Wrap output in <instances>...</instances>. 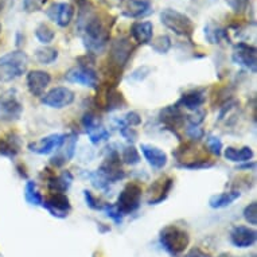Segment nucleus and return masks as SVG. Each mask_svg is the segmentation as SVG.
<instances>
[{"mask_svg":"<svg viewBox=\"0 0 257 257\" xmlns=\"http://www.w3.org/2000/svg\"><path fill=\"white\" fill-rule=\"evenodd\" d=\"M76 98V94L72 89L66 86H57L45 93L41 98L43 105L53 108V109H63L66 106L72 105Z\"/></svg>","mask_w":257,"mask_h":257,"instance_id":"10","label":"nucleus"},{"mask_svg":"<svg viewBox=\"0 0 257 257\" xmlns=\"http://www.w3.org/2000/svg\"><path fill=\"white\" fill-rule=\"evenodd\" d=\"M219 257H234V256H230V254H221Z\"/></svg>","mask_w":257,"mask_h":257,"instance_id":"49","label":"nucleus"},{"mask_svg":"<svg viewBox=\"0 0 257 257\" xmlns=\"http://www.w3.org/2000/svg\"><path fill=\"white\" fill-rule=\"evenodd\" d=\"M256 230L244 225L234 226L230 232V241L237 248H249L256 242Z\"/></svg>","mask_w":257,"mask_h":257,"instance_id":"23","label":"nucleus"},{"mask_svg":"<svg viewBox=\"0 0 257 257\" xmlns=\"http://www.w3.org/2000/svg\"><path fill=\"white\" fill-rule=\"evenodd\" d=\"M250 0H226L229 7L234 11V13H244L246 7H248Z\"/></svg>","mask_w":257,"mask_h":257,"instance_id":"43","label":"nucleus"},{"mask_svg":"<svg viewBox=\"0 0 257 257\" xmlns=\"http://www.w3.org/2000/svg\"><path fill=\"white\" fill-rule=\"evenodd\" d=\"M203 135H205V132L199 126H189V130H187V136L191 139V142H199Z\"/></svg>","mask_w":257,"mask_h":257,"instance_id":"45","label":"nucleus"},{"mask_svg":"<svg viewBox=\"0 0 257 257\" xmlns=\"http://www.w3.org/2000/svg\"><path fill=\"white\" fill-rule=\"evenodd\" d=\"M120 159H121L122 163H125V165L136 166L139 165L142 158H140L139 151H138L134 146H126V147H124V150H122L121 158H120Z\"/></svg>","mask_w":257,"mask_h":257,"instance_id":"36","label":"nucleus"},{"mask_svg":"<svg viewBox=\"0 0 257 257\" xmlns=\"http://www.w3.org/2000/svg\"><path fill=\"white\" fill-rule=\"evenodd\" d=\"M42 206L57 218H66L72 211L69 197L65 193H51L47 198L43 199Z\"/></svg>","mask_w":257,"mask_h":257,"instance_id":"13","label":"nucleus"},{"mask_svg":"<svg viewBox=\"0 0 257 257\" xmlns=\"http://www.w3.org/2000/svg\"><path fill=\"white\" fill-rule=\"evenodd\" d=\"M21 138L15 132H9L7 135L0 138V155L14 159L21 152Z\"/></svg>","mask_w":257,"mask_h":257,"instance_id":"25","label":"nucleus"},{"mask_svg":"<svg viewBox=\"0 0 257 257\" xmlns=\"http://www.w3.org/2000/svg\"><path fill=\"white\" fill-rule=\"evenodd\" d=\"M77 140H78L77 139V134H68L65 140H63V143L61 144V147L57 150V154L50 159L51 166L59 169V167L66 165L68 162H70L73 156H74V152H76Z\"/></svg>","mask_w":257,"mask_h":257,"instance_id":"15","label":"nucleus"},{"mask_svg":"<svg viewBox=\"0 0 257 257\" xmlns=\"http://www.w3.org/2000/svg\"><path fill=\"white\" fill-rule=\"evenodd\" d=\"M240 197V190H232V191H225L221 194H214L209 199V206L213 209H223V207L230 206Z\"/></svg>","mask_w":257,"mask_h":257,"instance_id":"27","label":"nucleus"},{"mask_svg":"<svg viewBox=\"0 0 257 257\" xmlns=\"http://www.w3.org/2000/svg\"><path fill=\"white\" fill-rule=\"evenodd\" d=\"M76 2H77V0H76Z\"/></svg>","mask_w":257,"mask_h":257,"instance_id":"52","label":"nucleus"},{"mask_svg":"<svg viewBox=\"0 0 257 257\" xmlns=\"http://www.w3.org/2000/svg\"><path fill=\"white\" fill-rule=\"evenodd\" d=\"M131 37L138 45L151 43L154 35V25L148 21H136L131 26Z\"/></svg>","mask_w":257,"mask_h":257,"instance_id":"24","label":"nucleus"},{"mask_svg":"<svg viewBox=\"0 0 257 257\" xmlns=\"http://www.w3.org/2000/svg\"><path fill=\"white\" fill-rule=\"evenodd\" d=\"M122 121L130 126H138L142 124V117H140V114L138 112H128L122 117Z\"/></svg>","mask_w":257,"mask_h":257,"instance_id":"44","label":"nucleus"},{"mask_svg":"<svg viewBox=\"0 0 257 257\" xmlns=\"http://www.w3.org/2000/svg\"><path fill=\"white\" fill-rule=\"evenodd\" d=\"M25 199L31 206H42L43 197L39 193L37 183L34 181H29L25 186Z\"/></svg>","mask_w":257,"mask_h":257,"instance_id":"30","label":"nucleus"},{"mask_svg":"<svg viewBox=\"0 0 257 257\" xmlns=\"http://www.w3.org/2000/svg\"><path fill=\"white\" fill-rule=\"evenodd\" d=\"M151 42L152 50L158 53V54H167L170 49H171V46H173L169 35H159V37H156Z\"/></svg>","mask_w":257,"mask_h":257,"instance_id":"35","label":"nucleus"},{"mask_svg":"<svg viewBox=\"0 0 257 257\" xmlns=\"http://www.w3.org/2000/svg\"><path fill=\"white\" fill-rule=\"evenodd\" d=\"M47 186L51 193H66L73 183V174L70 171H62L59 175L50 174L46 178Z\"/></svg>","mask_w":257,"mask_h":257,"instance_id":"26","label":"nucleus"},{"mask_svg":"<svg viewBox=\"0 0 257 257\" xmlns=\"http://www.w3.org/2000/svg\"><path fill=\"white\" fill-rule=\"evenodd\" d=\"M173 156L177 159L178 166L182 169L199 170L209 169L214 165V162L209 158L207 151H203L195 142H187L182 144L173 152Z\"/></svg>","mask_w":257,"mask_h":257,"instance_id":"2","label":"nucleus"},{"mask_svg":"<svg viewBox=\"0 0 257 257\" xmlns=\"http://www.w3.org/2000/svg\"><path fill=\"white\" fill-rule=\"evenodd\" d=\"M186 257H210V254H207V253L203 252L202 249L194 248L187 253V256Z\"/></svg>","mask_w":257,"mask_h":257,"instance_id":"47","label":"nucleus"},{"mask_svg":"<svg viewBox=\"0 0 257 257\" xmlns=\"http://www.w3.org/2000/svg\"><path fill=\"white\" fill-rule=\"evenodd\" d=\"M23 113V104L15 89H9L0 94V121L13 122L19 120Z\"/></svg>","mask_w":257,"mask_h":257,"instance_id":"7","label":"nucleus"},{"mask_svg":"<svg viewBox=\"0 0 257 257\" xmlns=\"http://www.w3.org/2000/svg\"><path fill=\"white\" fill-rule=\"evenodd\" d=\"M160 22L166 29L171 30L178 37H183L189 41L193 38L195 30L194 23L186 14L173 9H166L160 13Z\"/></svg>","mask_w":257,"mask_h":257,"instance_id":"5","label":"nucleus"},{"mask_svg":"<svg viewBox=\"0 0 257 257\" xmlns=\"http://www.w3.org/2000/svg\"><path fill=\"white\" fill-rule=\"evenodd\" d=\"M252 257H256V256H254V254H253V256Z\"/></svg>","mask_w":257,"mask_h":257,"instance_id":"51","label":"nucleus"},{"mask_svg":"<svg viewBox=\"0 0 257 257\" xmlns=\"http://www.w3.org/2000/svg\"><path fill=\"white\" fill-rule=\"evenodd\" d=\"M205 116H206V112L202 109L194 110V113L187 114L185 116L186 121L189 122L190 126H199V124H202L203 120H205Z\"/></svg>","mask_w":257,"mask_h":257,"instance_id":"42","label":"nucleus"},{"mask_svg":"<svg viewBox=\"0 0 257 257\" xmlns=\"http://www.w3.org/2000/svg\"><path fill=\"white\" fill-rule=\"evenodd\" d=\"M159 118L162 124H165L166 128H169L173 131V134L179 138L178 135L177 130L179 128L182 122L185 121V114L182 113L181 108H178L177 105H169L163 108V109L160 110L159 113ZM181 139V138H179Z\"/></svg>","mask_w":257,"mask_h":257,"instance_id":"21","label":"nucleus"},{"mask_svg":"<svg viewBox=\"0 0 257 257\" xmlns=\"http://www.w3.org/2000/svg\"><path fill=\"white\" fill-rule=\"evenodd\" d=\"M205 38L207 39V42L211 43V45H217L222 41L223 38H228V34L226 31L219 27L218 25H214V23H209V25L205 27Z\"/></svg>","mask_w":257,"mask_h":257,"instance_id":"32","label":"nucleus"},{"mask_svg":"<svg viewBox=\"0 0 257 257\" xmlns=\"http://www.w3.org/2000/svg\"><path fill=\"white\" fill-rule=\"evenodd\" d=\"M159 241L171 256H181L189 246L190 236L183 228L177 225H167L160 230Z\"/></svg>","mask_w":257,"mask_h":257,"instance_id":"4","label":"nucleus"},{"mask_svg":"<svg viewBox=\"0 0 257 257\" xmlns=\"http://www.w3.org/2000/svg\"><path fill=\"white\" fill-rule=\"evenodd\" d=\"M97 171L101 174L102 178L108 183H114V182L121 181L125 178V173L121 167V159H120L117 151H112L110 154H108L106 159L102 162V165L100 166Z\"/></svg>","mask_w":257,"mask_h":257,"instance_id":"11","label":"nucleus"},{"mask_svg":"<svg viewBox=\"0 0 257 257\" xmlns=\"http://www.w3.org/2000/svg\"><path fill=\"white\" fill-rule=\"evenodd\" d=\"M65 80L72 84H78L90 89L98 88V76L96 70L88 65H80L74 68L69 69L65 73Z\"/></svg>","mask_w":257,"mask_h":257,"instance_id":"9","label":"nucleus"},{"mask_svg":"<svg viewBox=\"0 0 257 257\" xmlns=\"http://www.w3.org/2000/svg\"><path fill=\"white\" fill-rule=\"evenodd\" d=\"M233 62L240 65L242 68L252 73H256L257 69V50L254 46H250L248 43H237L233 49L232 54Z\"/></svg>","mask_w":257,"mask_h":257,"instance_id":"12","label":"nucleus"},{"mask_svg":"<svg viewBox=\"0 0 257 257\" xmlns=\"http://www.w3.org/2000/svg\"><path fill=\"white\" fill-rule=\"evenodd\" d=\"M49 0H23V9L26 13H38L43 10Z\"/></svg>","mask_w":257,"mask_h":257,"instance_id":"40","label":"nucleus"},{"mask_svg":"<svg viewBox=\"0 0 257 257\" xmlns=\"http://www.w3.org/2000/svg\"><path fill=\"white\" fill-rule=\"evenodd\" d=\"M205 100H206V89H193V90L183 93L175 105L181 109L183 108V109L187 110H197L201 108V105H203Z\"/></svg>","mask_w":257,"mask_h":257,"instance_id":"19","label":"nucleus"},{"mask_svg":"<svg viewBox=\"0 0 257 257\" xmlns=\"http://www.w3.org/2000/svg\"><path fill=\"white\" fill-rule=\"evenodd\" d=\"M116 125H117L118 132L121 134V136L124 139H126L128 142H132V143L138 139V132L135 131V128H134V126L126 125L125 122L122 121V118L116 120Z\"/></svg>","mask_w":257,"mask_h":257,"instance_id":"37","label":"nucleus"},{"mask_svg":"<svg viewBox=\"0 0 257 257\" xmlns=\"http://www.w3.org/2000/svg\"><path fill=\"white\" fill-rule=\"evenodd\" d=\"M140 151L143 154L144 159L148 162V165L156 170H160L163 169V167H166L167 162H169V156H167V154H166L163 150H160L159 147L152 146V144L143 143L140 146Z\"/></svg>","mask_w":257,"mask_h":257,"instance_id":"22","label":"nucleus"},{"mask_svg":"<svg viewBox=\"0 0 257 257\" xmlns=\"http://www.w3.org/2000/svg\"><path fill=\"white\" fill-rule=\"evenodd\" d=\"M122 15L131 19H143L152 13L151 0H125Z\"/></svg>","mask_w":257,"mask_h":257,"instance_id":"20","label":"nucleus"},{"mask_svg":"<svg viewBox=\"0 0 257 257\" xmlns=\"http://www.w3.org/2000/svg\"><path fill=\"white\" fill-rule=\"evenodd\" d=\"M47 18L59 27H68L73 21L74 7L69 3H53L46 11Z\"/></svg>","mask_w":257,"mask_h":257,"instance_id":"16","label":"nucleus"},{"mask_svg":"<svg viewBox=\"0 0 257 257\" xmlns=\"http://www.w3.org/2000/svg\"><path fill=\"white\" fill-rule=\"evenodd\" d=\"M29 66V57L25 51L15 50L0 57V81L10 82L22 77Z\"/></svg>","mask_w":257,"mask_h":257,"instance_id":"3","label":"nucleus"},{"mask_svg":"<svg viewBox=\"0 0 257 257\" xmlns=\"http://www.w3.org/2000/svg\"><path fill=\"white\" fill-rule=\"evenodd\" d=\"M223 156L230 162H234V163H244V162H249L252 159L253 150L248 146L241 148L228 147L223 150Z\"/></svg>","mask_w":257,"mask_h":257,"instance_id":"28","label":"nucleus"},{"mask_svg":"<svg viewBox=\"0 0 257 257\" xmlns=\"http://www.w3.org/2000/svg\"><path fill=\"white\" fill-rule=\"evenodd\" d=\"M35 37H37L39 42L42 43L43 46H47V45H50L54 41L55 31L51 29L50 26L46 25V23H41L35 29Z\"/></svg>","mask_w":257,"mask_h":257,"instance_id":"34","label":"nucleus"},{"mask_svg":"<svg viewBox=\"0 0 257 257\" xmlns=\"http://www.w3.org/2000/svg\"><path fill=\"white\" fill-rule=\"evenodd\" d=\"M86 134L89 136V140L93 144H98L102 140L109 139V132L106 131L105 128L101 124H98V122H94L93 125L86 128Z\"/></svg>","mask_w":257,"mask_h":257,"instance_id":"33","label":"nucleus"},{"mask_svg":"<svg viewBox=\"0 0 257 257\" xmlns=\"http://www.w3.org/2000/svg\"><path fill=\"white\" fill-rule=\"evenodd\" d=\"M206 147L207 150H209V152L213 154V155L221 156V154H222L223 146H222V142H221V139H219L218 136H215V135L207 136Z\"/></svg>","mask_w":257,"mask_h":257,"instance_id":"38","label":"nucleus"},{"mask_svg":"<svg viewBox=\"0 0 257 257\" xmlns=\"http://www.w3.org/2000/svg\"><path fill=\"white\" fill-rule=\"evenodd\" d=\"M35 59L42 65H51L53 62L57 61L58 58V50L54 47L50 46H42L38 47L34 53Z\"/></svg>","mask_w":257,"mask_h":257,"instance_id":"31","label":"nucleus"},{"mask_svg":"<svg viewBox=\"0 0 257 257\" xmlns=\"http://www.w3.org/2000/svg\"><path fill=\"white\" fill-rule=\"evenodd\" d=\"M6 2H7V0H0V13H2L3 9L6 7Z\"/></svg>","mask_w":257,"mask_h":257,"instance_id":"48","label":"nucleus"},{"mask_svg":"<svg viewBox=\"0 0 257 257\" xmlns=\"http://www.w3.org/2000/svg\"><path fill=\"white\" fill-rule=\"evenodd\" d=\"M65 138L66 135H63V134H53V135L45 136L42 139L30 143L29 150L38 155H49L50 152L57 151L61 147Z\"/></svg>","mask_w":257,"mask_h":257,"instance_id":"18","label":"nucleus"},{"mask_svg":"<svg viewBox=\"0 0 257 257\" xmlns=\"http://www.w3.org/2000/svg\"><path fill=\"white\" fill-rule=\"evenodd\" d=\"M77 30L82 38L84 46L90 53H100L109 42L110 25L96 11L89 0H77Z\"/></svg>","mask_w":257,"mask_h":257,"instance_id":"1","label":"nucleus"},{"mask_svg":"<svg viewBox=\"0 0 257 257\" xmlns=\"http://www.w3.org/2000/svg\"><path fill=\"white\" fill-rule=\"evenodd\" d=\"M142 195H143V189L139 183L136 182H130L124 186L121 193L118 194L117 202L114 203V206L120 211V214L124 215L132 214L135 213L140 207L142 202Z\"/></svg>","mask_w":257,"mask_h":257,"instance_id":"6","label":"nucleus"},{"mask_svg":"<svg viewBox=\"0 0 257 257\" xmlns=\"http://www.w3.org/2000/svg\"><path fill=\"white\" fill-rule=\"evenodd\" d=\"M134 49L135 47L126 37H120V38L114 39L110 45L109 50V61L112 69L121 70L131 58Z\"/></svg>","mask_w":257,"mask_h":257,"instance_id":"8","label":"nucleus"},{"mask_svg":"<svg viewBox=\"0 0 257 257\" xmlns=\"http://www.w3.org/2000/svg\"><path fill=\"white\" fill-rule=\"evenodd\" d=\"M101 2L105 6H108L109 9H118V7H121L124 5L125 0H101Z\"/></svg>","mask_w":257,"mask_h":257,"instance_id":"46","label":"nucleus"},{"mask_svg":"<svg viewBox=\"0 0 257 257\" xmlns=\"http://www.w3.org/2000/svg\"><path fill=\"white\" fill-rule=\"evenodd\" d=\"M84 197H85V201H86V205H88L90 209H93V210H104L105 203L101 202L98 198H96L90 191L84 190Z\"/></svg>","mask_w":257,"mask_h":257,"instance_id":"41","label":"nucleus"},{"mask_svg":"<svg viewBox=\"0 0 257 257\" xmlns=\"http://www.w3.org/2000/svg\"><path fill=\"white\" fill-rule=\"evenodd\" d=\"M27 89L34 97H42L51 82V76L45 70H31L26 78Z\"/></svg>","mask_w":257,"mask_h":257,"instance_id":"17","label":"nucleus"},{"mask_svg":"<svg viewBox=\"0 0 257 257\" xmlns=\"http://www.w3.org/2000/svg\"><path fill=\"white\" fill-rule=\"evenodd\" d=\"M174 186V179L171 177H160L156 179L148 189V205H159L167 199Z\"/></svg>","mask_w":257,"mask_h":257,"instance_id":"14","label":"nucleus"},{"mask_svg":"<svg viewBox=\"0 0 257 257\" xmlns=\"http://www.w3.org/2000/svg\"><path fill=\"white\" fill-rule=\"evenodd\" d=\"M244 218L245 221L252 225V226H256L257 225V202L253 201L249 205H246L244 209Z\"/></svg>","mask_w":257,"mask_h":257,"instance_id":"39","label":"nucleus"},{"mask_svg":"<svg viewBox=\"0 0 257 257\" xmlns=\"http://www.w3.org/2000/svg\"><path fill=\"white\" fill-rule=\"evenodd\" d=\"M105 105L106 110H114V109H121L126 105L125 100H124V96H122L121 92H118L117 89L112 86V88L108 89L105 97Z\"/></svg>","mask_w":257,"mask_h":257,"instance_id":"29","label":"nucleus"},{"mask_svg":"<svg viewBox=\"0 0 257 257\" xmlns=\"http://www.w3.org/2000/svg\"><path fill=\"white\" fill-rule=\"evenodd\" d=\"M0 33H2V25H0Z\"/></svg>","mask_w":257,"mask_h":257,"instance_id":"50","label":"nucleus"}]
</instances>
